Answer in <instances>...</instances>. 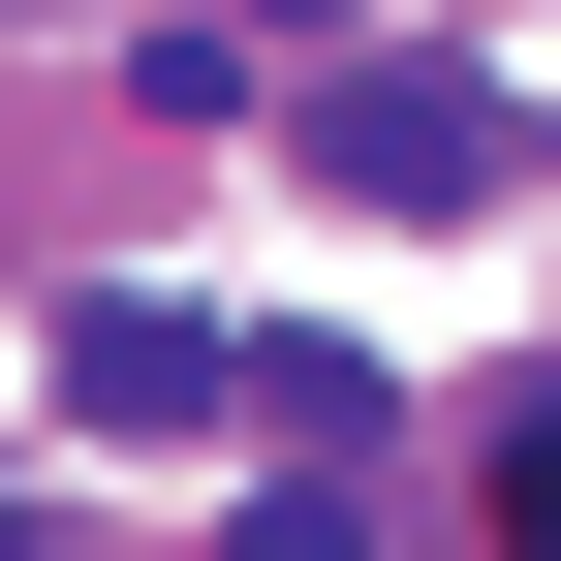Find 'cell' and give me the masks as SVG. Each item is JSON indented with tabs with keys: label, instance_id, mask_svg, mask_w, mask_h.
<instances>
[{
	"label": "cell",
	"instance_id": "6da1fadb",
	"mask_svg": "<svg viewBox=\"0 0 561 561\" xmlns=\"http://www.w3.org/2000/svg\"><path fill=\"white\" fill-rule=\"evenodd\" d=\"M312 187L343 219H500V94L468 62H312Z\"/></svg>",
	"mask_w": 561,
	"mask_h": 561
},
{
	"label": "cell",
	"instance_id": "7a4b0ae2",
	"mask_svg": "<svg viewBox=\"0 0 561 561\" xmlns=\"http://www.w3.org/2000/svg\"><path fill=\"white\" fill-rule=\"evenodd\" d=\"M62 405H94V437H219L250 343H219V312H157V280H94V312H62Z\"/></svg>",
	"mask_w": 561,
	"mask_h": 561
},
{
	"label": "cell",
	"instance_id": "3957f363",
	"mask_svg": "<svg viewBox=\"0 0 561 561\" xmlns=\"http://www.w3.org/2000/svg\"><path fill=\"white\" fill-rule=\"evenodd\" d=\"M219 561H375V530H343V500H250V530H219Z\"/></svg>",
	"mask_w": 561,
	"mask_h": 561
},
{
	"label": "cell",
	"instance_id": "277c9868",
	"mask_svg": "<svg viewBox=\"0 0 561 561\" xmlns=\"http://www.w3.org/2000/svg\"><path fill=\"white\" fill-rule=\"evenodd\" d=\"M500 530H530V561H561V405H530V437H500Z\"/></svg>",
	"mask_w": 561,
	"mask_h": 561
},
{
	"label": "cell",
	"instance_id": "5b68a950",
	"mask_svg": "<svg viewBox=\"0 0 561 561\" xmlns=\"http://www.w3.org/2000/svg\"><path fill=\"white\" fill-rule=\"evenodd\" d=\"M0 561H32V500H0Z\"/></svg>",
	"mask_w": 561,
	"mask_h": 561
}]
</instances>
